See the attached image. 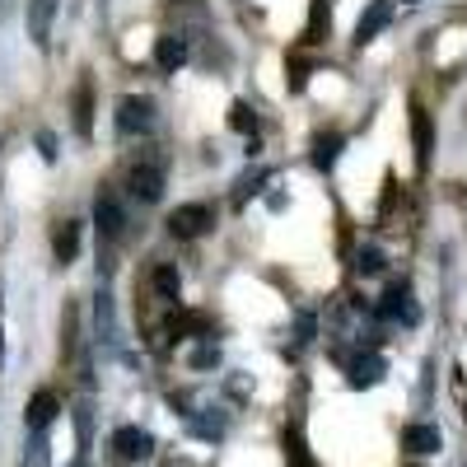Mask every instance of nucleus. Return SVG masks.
Masks as SVG:
<instances>
[{
  "instance_id": "obj_1",
  "label": "nucleus",
  "mask_w": 467,
  "mask_h": 467,
  "mask_svg": "<svg viewBox=\"0 0 467 467\" xmlns=\"http://www.w3.org/2000/svg\"><path fill=\"white\" fill-rule=\"evenodd\" d=\"M211 224H215V206H206V202H187L169 215V229L178 234V239H202Z\"/></svg>"
},
{
  "instance_id": "obj_2",
  "label": "nucleus",
  "mask_w": 467,
  "mask_h": 467,
  "mask_svg": "<svg viewBox=\"0 0 467 467\" xmlns=\"http://www.w3.org/2000/svg\"><path fill=\"white\" fill-rule=\"evenodd\" d=\"M117 131H122V136H145V131H154V103L127 94L122 103H117Z\"/></svg>"
},
{
  "instance_id": "obj_3",
  "label": "nucleus",
  "mask_w": 467,
  "mask_h": 467,
  "mask_svg": "<svg viewBox=\"0 0 467 467\" xmlns=\"http://www.w3.org/2000/svg\"><path fill=\"white\" fill-rule=\"evenodd\" d=\"M94 224H99L103 239H122V224H127V215H122V206H117L112 192H99V197H94Z\"/></svg>"
},
{
  "instance_id": "obj_4",
  "label": "nucleus",
  "mask_w": 467,
  "mask_h": 467,
  "mask_svg": "<svg viewBox=\"0 0 467 467\" xmlns=\"http://www.w3.org/2000/svg\"><path fill=\"white\" fill-rule=\"evenodd\" d=\"M52 19H57V0H28V37L37 47L52 43Z\"/></svg>"
},
{
  "instance_id": "obj_5",
  "label": "nucleus",
  "mask_w": 467,
  "mask_h": 467,
  "mask_svg": "<svg viewBox=\"0 0 467 467\" xmlns=\"http://www.w3.org/2000/svg\"><path fill=\"white\" fill-rule=\"evenodd\" d=\"M127 182H131V197H140V202H160L164 197V173L154 164H136L127 173Z\"/></svg>"
},
{
  "instance_id": "obj_6",
  "label": "nucleus",
  "mask_w": 467,
  "mask_h": 467,
  "mask_svg": "<svg viewBox=\"0 0 467 467\" xmlns=\"http://www.w3.org/2000/svg\"><path fill=\"white\" fill-rule=\"evenodd\" d=\"M57 411H61L57 393H47V388H43V393H33V402H28V411H24V425H28L33 435H43L47 425L57 420Z\"/></svg>"
},
{
  "instance_id": "obj_7",
  "label": "nucleus",
  "mask_w": 467,
  "mask_h": 467,
  "mask_svg": "<svg viewBox=\"0 0 467 467\" xmlns=\"http://www.w3.org/2000/svg\"><path fill=\"white\" fill-rule=\"evenodd\" d=\"M388 19H393V0H374V5L360 15V24H356V43H360V47L374 43V37L388 28Z\"/></svg>"
},
{
  "instance_id": "obj_8",
  "label": "nucleus",
  "mask_w": 467,
  "mask_h": 467,
  "mask_svg": "<svg viewBox=\"0 0 467 467\" xmlns=\"http://www.w3.org/2000/svg\"><path fill=\"white\" fill-rule=\"evenodd\" d=\"M112 449L122 453V458H150V449H154V440H150V431H140V425H122V431L112 435Z\"/></svg>"
},
{
  "instance_id": "obj_9",
  "label": "nucleus",
  "mask_w": 467,
  "mask_h": 467,
  "mask_svg": "<svg viewBox=\"0 0 467 467\" xmlns=\"http://www.w3.org/2000/svg\"><path fill=\"white\" fill-rule=\"evenodd\" d=\"M411 136H416V164L425 169L431 164V150H435V127H431V112L411 108Z\"/></svg>"
},
{
  "instance_id": "obj_10",
  "label": "nucleus",
  "mask_w": 467,
  "mask_h": 467,
  "mask_svg": "<svg viewBox=\"0 0 467 467\" xmlns=\"http://www.w3.org/2000/svg\"><path fill=\"white\" fill-rule=\"evenodd\" d=\"M383 314L388 318H402V323H420V308H416V299H411L407 285H393V290L383 295Z\"/></svg>"
},
{
  "instance_id": "obj_11",
  "label": "nucleus",
  "mask_w": 467,
  "mask_h": 467,
  "mask_svg": "<svg viewBox=\"0 0 467 467\" xmlns=\"http://www.w3.org/2000/svg\"><path fill=\"white\" fill-rule=\"evenodd\" d=\"M52 253H57V262H66V266L80 257V224H75V220H61L57 234H52Z\"/></svg>"
},
{
  "instance_id": "obj_12",
  "label": "nucleus",
  "mask_w": 467,
  "mask_h": 467,
  "mask_svg": "<svg viewBox=\"0 0 467 467\" xmlns=\"http://www.w3.org/2000/svg\"><path fill=\"white\" fill-rule=\"evenodd\" d=\"M440 444H444V440H440L435 425H407V435H402V449H407V453H420V458H425V453H440Z\"/></svg>"
},
{
  "instance_id": "obj_13",
  "label": "nucleus",
  "mask_w": 467,
  "mask_h": 467,
  "mask_svg": "<svg viewBox=\"0 0 467 467\" xmlns=\"http://www.w3.org/2000/svg\"><path fill=\"white\" fill-rule=\"evenodd\" d=\"M154 61H160V70H169V75H173V70L187 61V43H182L178 33H164L160 43H154Z\"/></svg>"
},
{
  "instance_id": "obj_14",
  "label": "nucleus",
  "mask_w": 467,
  "mask_h": 467,
  "mask_svg": "<svg viewBox=\"0 0 467 467\" xmlns=\"http://www.w3.org/2000/svg\"><path fill=\"white\" fill-rule=\"evenodd\" d=\"M75 131L85 140L94 136V85L89 80H80V89H75Z\"/></svg>"
},
{
  "instance_id": "obj_15",
  "label": "nucleus",
  "mask_w": 467,
  "mask_h": 467,
  "mask_svg": "<svg viewBox=\"0 0 467 467\" xmlns=\"http://www.w3.org/2000/svg\"><path fill=\"white\" fill-rule=\"evenodd\" d=\"M383 356H360V360H350V383L356 388H369V383H379L383 379Z\"/></svg>"
},
{
  "instance_id": "obj_16",
  "label": "nucleus",
  "mask_w": 467,
  "mask_h": 467,
  "mask_svg": "<svg viewBox=\"0 0 467 467\" xmlns=\"http://www.w3.org/2000/svg\"><path fill=\"white\" fill-rule=\"evenodd\" d=\"M337 154H341V136H318V140H314V164H318V169H332Z\"/></svg>"
},
{
  "instance_id": "obj_17",
  "label": "nucleus",
  "mask_w": 467,
  "mask_h": 467,
  "mask_svg": "<svg viewBox=\"0 0 467 467\" xmlns=\"http://www.w3.org/2000/svg\"><path fill=\"white\" fill-rule=\"evenodd\" d=\"M154 290H160V299H178V290H182V276L173 266H160L154 271Z\"/></svg>"
},
{
  "instance_id": "obj_18",
  "label": "nucleus",
  "mask_w": 467,
  "mask_h": 467,
  "mask_svg": "<svg viewBox=\"0 0 467 467\" xmlns=\"http://www.w3.org/2000/svg\"><path fill=\"white\" fill-rule=\"evenodd\" d=\"M356 271H360V276H379V271H383V253H379V248H360Z\"/></svg>"
},
{
  "instance_id": "obj_19",
  "label": "nucleus",
  "mask_w": 467,
  "mask_h": 467,
  "mask_svg": "<svg viewBox=\"0 0 467 467\" xmlns=\"http://www.w3.org/2000/svg\"><path fill=\"white\" fill-rule=\"evenodd\" d=\"M323 24H327V0H314V19H308V43H318Z\"/></svg>"
},
{
  "instance_id": "obj_20",
  "label": "nucleus",
  "mask_w": 467,
  "mask_h": 467,
  "mask_svg": "<svg viewBox=\"0 0 467 467\" xmlns=\"http://www.w3.org/2000/svg\"><path fill=\"white\" fill-rule=\"evenodd\" d=\"M229 122L239 127V131H248V127H253V108H248V103H234V117H229Z\"/></svg>"
},
{
  "instance_id": "obj_21",
  "label": "nucleus",
  "mask_w": 467,
  "mask_h": 467,
  "mask_svg": "<svg viewBox=\"0 0 467 467\" xmlns=\"http://www.w3.org/2000/svg\"><path fill=\"white\" fill-rule=\"evenodd\" d=\"M220 360V350L215 346H202V350H192V365H197V369H206V365H215Z\"/></svg>"
},
{
  "instance_id": "obj_22",
  "label": "nucleus",
  "mask_w": 467,
  "mask_h": 467,
  "mask_svg": "<svg viewBox=\"0 0 467 467\" xmlns=\"http://www.w3.org/2000/svg\"><path fill=\"white\" fill-rule=\"evenodd\" d=\"M290 462H295V467H314V462H308V453H304V444H299V440H290Z\"/></svg>"
},
{
  "instance_id": "obj_23",
  "label": "nucleus",
  "mask_w": 467,
  "mask_h": 467,
  "mask_svg": "<svg viewBox=\"0 0 467 467\" xmlns=\"http://www.w3.org/2000/svg\"><path fill=\"white\" fill-rule=\"evenodd\" d=\"M37 145H43V160H57V136H52V131L37 136Z\"/></svg>"
},
{
  "instance_id": "obj_24",
  "label": "nucleus",
  "mask_w": 467,
  "mask_h": 467,
  "mask_svg": "<svg viewBox=\"0 0 467 467\" xmlns=\"http://www.w3.org/2000/svg\"><path fill=\"white\" fill-rule=\"evenodd\" d=\"M0 365H5V332H0Z\"/></svg>"
},
{
  "instance_id": "obj_25",
  "label": "nucleus",
  "mask_w": 467,
  "mask_h": 467,
  "mask_svg": "<svg viewBox=\"0 0 467 467\" xmlns=\"http://www.w3.org/2000/svg\"><path fill=\"white\" fill-rule=\"evenodd\" d=\"M75 467H85V462H75Z\"/></svg>"
}]
</instances>
